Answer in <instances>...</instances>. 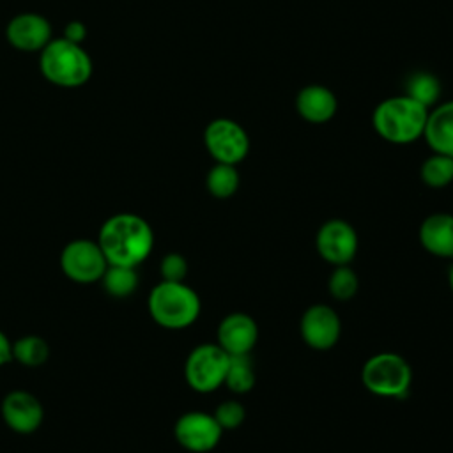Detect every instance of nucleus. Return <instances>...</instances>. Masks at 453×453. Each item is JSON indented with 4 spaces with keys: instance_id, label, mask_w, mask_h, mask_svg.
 I'll use <instances>...</instances> for the list:
<instances>
[{
    "instance_id": "obj_1",
    "label": "nucleus",
    "mask_w": 453,
    "mask_h": 453,
    "mask_svg": "<svg viewBox=\"0 0 453 453\" xmlns=\"http://www.w3.org/2000/svg\"><path fill=\"white\" fill-rule=\"evenodd\" d=\"M97 244L108 264L138 267L154 248V234L142 216L119 212L101 225Z\"/></svg>"
},
{
    "instance_id": "obj_2",
    "label": "nucleus",
    "mask_w": 453,
    "mask_h": 453,
    "mask_svg": "<svg viewBox=\"0 0 453 453\" xmlns=\"http://www.w3.org/2000/svg\"><path fill=\"white\" fill-rule=\"evenodd\" d=\"M39 71L57 87L78 88L90 80L92 60L81 44L58 37L41 50Z\"/></svg>"
},
{
    "instance_id": "obj_3",
    "label": "nucleus",
    "mask_w": 453,
    "mask_h": 453,
    "mask_svg": "<svg viewBox=\"0 0 453 453\" xmlns=\"http://www.w3.org/2000/svg\"><path fill=\"white\" fill-rule=\"evenodd\" d=\"M147 308L156 324L165 329H184L196 322L202 304L198 294L184 281L161 280L152 287Z\"/></svg>"
},
{
    "instance_id": "obj_4",
    "label": "nucleus",
    "mask_w": 453,
    "mask_h": 453,
    "mask_svg": "<svg viewBox=\"0 0 453 453\" xmlns=\"http://www.w3.org/2000/svg\"><path fill=\"white\" fill-rule=\"evenodd\" d=\"M428 108L407 96L384 99L372 115L375 131L391 143H411L423 136Z\"/></svg>"
},
{
    "instance_id": "obj_5",
    "label": "nucleus",
    "mask_w": 453,
    "mask_h": 453,
    "mask_svg": "<svg viewBox=\"0 0 453 453\" xmlns=\"http://www.w3.org/2000/svg\"><path fill=\"white\" fill-rule=\"evenodd\" d=\"M363 386L380 398H403L412 384V368L396 352H377L361 368Z\"/></svg>"
},
{
    "instance_id": "obj_6",
    "label": "nucleus",
    "mask_w": 453,
    "mask_h": 453,
    "mask_svg": "<svg viewBox=\"0 0 453 453\" xmlns=\"http://www.w3.org/2000/svg\"><path fill=\"white\" fill-rule=\"evenodd\" d=\"M230 356L218 343H200L186 357L184 379L196 393H212L225 384Z\"/></svg>"
},
{
    "instance_id": "obj_7",
    "label": "nucleus",
    "mask_w": 453,
    "mask_h": 453,
    "mask_svg": "<svg viewBox=\"0 0 453 453\" xmlns=\"http://www.w3.org/2000/svg\"><path fill=\"white\" fill-rule=\"evenodd\" d=\"M108 267L106 257L97 241L74 239L62 248L60 269L76 283H96Z\"/></svg>"
},
{
    "instance_id": "obj_8",
    "label": "nucleus",
    "mask_w": 453,
    "mask_h": 453,
    "mask_svg": "<svg viewBox=\"0 0 453 453\" xmlns=\"http://www.w3.org/2000/svg\"><path fill=\"white\" fill-rule=\"evenodd\" d=\"M203 142L216 163L237 165L248 156L250 138L246 131L230 119L212 120L203 133Z\"/></svg>"
},
{
    "instance_id": "obj_9",
    "label": "nucleus",
    "mask_w": 453,
    "mask_h": 453,
    "mask_svg": "<svg viewBox=\"0 0 453 453\" xmlns=\"http://www.w3.org/2000/svg\"><path fill=\"white\" fill-rule=\"evenodd\" d=\"M359 239L354 226L340 218L327 219L315 235L317 253L331 265L350 264L357 253Z\"/></svg>"
},
{
    "instance_id": "obj_10",
    "label": "nucleus",
    "mask_w": 453,
    "mask_h": 453,
    "mask_svg": "<svg viewBox=\"0 0 453 453\" xmlns=\"http://www.w3.org/2000/svg\"><path fill=\"white\" fill-rule=\"evenodd\" d=\"M173 435L184 449L191 453H207L219 444L223 428L212 414L189 411L175 421Z\"/></svg>"
},
{
    "instance_id": "obj_11",
    "label": "nucleus",
    "mask_w": 453,
    "mask_h": 453,
    "mask_svg": "<svg viewBox=\"0 0 453 453\" xmlns=\"http://www.w3.org/2000/svg\"><path fill=\"white\" fill-rule=\"evenodd\" d=\"M299 333L308 347L315 350H329L340 338L342 322L336 310L319 303L306 308L301 315Z\"/></svg>"
},
{
    "instance_id": "obj_12",
    "label": "nucleus",
    "mask_w": 453,
    "mask_h": 453,
    "mask_svg": "<svg viewBox=\"0 0 453 453\" xmlns=\"http://www.w3.org/2000/svg\"><path fill=\"white\" fill-rule=\"evenodd\" d=\"M216 343L228 356L251 354L258 340V326L251 315L234 311L221 319L216 331Z\"/></svg>"
},
{
    "instance_id": "obj_13",
    "label": "nucleus",
    "mask_w": 453,
    "mask_h": 453,
    "mask_svg": "<svg viewBox=\"0 0 453 453\" xmlns=\"http://www.w3.org/2000/svg\"><path fill=\"white\" fill-rule=\"evenodd\" d=\"M2 418L12 432L27 435L41 426L44 409L32 393L14 389L2 400Z\"/></svg>"
},
{
    "instance_id": "obj_14",
    "label": "nucleus",
    "mask_w": 453,
    "mask_h": 453,
    "mask_svg": "<svg viewBox=\"0 0 453 453\" xmlns=\"http://www.w3.org/2000/svg\"><path fill=\"white\" fill-rule=\"evenodd\" d=\"M5 37L19 51H41L51 41V25L42 14L21 12L7 23Z\"/></svg>"
},
{
    "instance_id": "obj_15",
    "label": "nucleus",
    "mask_w": 453,
    "mask_h": 453,
    "mask_svg": "<svg viewBox=\"0 0 453 453\" xmlns=\"http://www.w3.org/2000/svg\"><path fill=\"white\" fill-rule=\"evenodd\" d=\"M418 237L430 255L453 258V214L435 212L426 216L419 225Z\"/></svg>"
},
{
    "instance_id": "obj_16",
    "label": "nucleus",
    "mask_w": 453,
    "mask_h": 453,
    "mask_svg": "<svg viewBox=\"0 0 453 453\" xmlns=\"http://www.w3.org/2000/svg\"><path fill=\"white\" fill-rule=\"evenodd\" d=\"M423 138L435 154L453 157V101H448L428 113Z\"/></svg>"
},
{
    "instance_id": "obj_17",
    "label": "nucleus",
    "mask_w": 453,
    "mask_h": 453,
    "mask_svg": "<svg viewBox=\"0 0 453 453\" xmlns=\"http://www.w3.org/2000/svg\"><path fill=\"white\" fill-rule=\"evenodd\" d=\"M297 111L308 122H327L336 113L334 94L322 85L304 87L297 96Z\"/></svg>"
},
{
    "instance_id": "obj_18",
    "label": "nucleus",
    "mask_w": 453,
    "mask_h": 453,
    "mask_svg": "<svg viewBox=\"0 0 453 453\" xmlns=\"http://www.w3.org/2000/svg\"><path fill=\"white\" fill-rule=\"evenodd\" d=\"M99 281L108 296L124 299V297H129L131 294H134L140 280H138L136 267L108 264V267Z\"/></svg>"
},
{
    "instance_id": "obj_19",
    "label": "nucleus",
    "mask_w": 453,
    "mask_h": 453,
    "mask_svg": "<svg viewBox=\"0 0 453 453\" xmlns=\"http://www.w3.org/2000/svg\"><path fill=\"white\" fill-rule=\"evenodd\" d=\"M255 380H257V375H255L251 356L250 354L230 356L223 386H226L235 395H244L253 389Z\"/></svg>"
},
{
    "instance_id": "obj_20",
    "label": "nucleus",
    "mask_w": 453,
    "mask_h": 453,
    "mask_svg": "<svg viewBox=\"0 0 453 453\" xmlns=\"http://www.w3.org/2000/svg\"><path fill=\"white\" fill-rule=\"evenodd\" d=\"M405 96L428 108L437 103L441 96V83L432 73L416 71L405 81Z\"/></svg>"
},
{
    "instance_id": "obj_21",
    "label": "nucleus",
    "mask_w": 453,
    "mask_h": 453,
    "mask_svg": "<svg viewBox=\"0 0 453 453\" xmlns=\"http://www.w3.org/2000/svg\"><path fill=\"white\" fill-rule=\"evenodd\" d=\"M50 356V347L46 340H42L37 334H25L18 338L12 343V359H16L19 365L35 368L46 363Z\"/></svg>"
},
{
    "instance_id": "obj_22",
    "label": "nucleus",
    "mask_w": 453,
    "mask_h": 453,
    "mask_svg": "<svg viewBox=\"0 0 453 453\" xmlns=\"http://www.w3.org/2000/svg\"><path fill=\"white\" fill-rule=\"evenodd\" d=\"M205 186L209 193L216 198L232 196L239 188V173L235 170V165L216 163L205 177Z\"/></svg>"
},
{
    "instance_id": "obj_23",
    "label": "nucleus",
    "mask_w": 453,
    "mask_h": 453,
    "mask_svg": "<svg viewBox=\"0 0 453 453\" xmlns=\"http://www.w3.org/2000/svg\"><path fill=\"white\" fill-rule=\"evenodd\" d=\"M357 288H359V278L349 264L333 265V271L327 278V290L334 299L349 301L356 296Z\"/></svg>"
},
{
    "instance_id": "obj_24",
    "label": "nucleus",
    "mask_w": 453,
    "mask_h": 453,
    "mask_svg": "<svg viewBox=\"0 0 453 453\" xmlns=\"http://www.w3.org/2000/svg\"><path fill=\"white\" fill-rule=\"evenodd\" d=\"M421 179L430 188H444L453 180V157L435 154L421 165Z\"/></svg>"
},
{
    "instance_id": "obj_25",
    "label": "nucleus",
    "mask_w": 453,
    "mask_h": 453,
    "mask_svg": "<svg viewBox=\"0 0 453 453\" xmlns=\"http://www.w3.org/2000/svg\"><path fill=\"white\" fill-rule=\"evenodd\" d=\"M212 416L216 418V421L223 430H234L244 423L246 409L237 400H225L216 407Z\"/></svg>"
},
{
    "instance_id": "obj_26",
    "label": "nucleus",
    "mask_w": 453,
    "mask_h": 453,
    "mask_svg": "<svg viewBox=\"0 0 453 453\" xmlns=\"http://www.w3.org/2000/svg\"><path fill=\"white\" fill-rule=\"evenodd\" d=\"M159 274L165 281H184L188 276V260L180 253H166L159 262Z\"/></svg>"
},
{
    "instance_id": "obj_27",
    "label": "nucleus",
    "mask_w": 453,
    "mask_h": 453,
    "mask_svg": "<svg viewBox=\"0 0 453 453\" xmlns=\"http://www.w3.org/2000/svg\"><path fill=\"white\" fill-rule=\"evenodd\" d=\"M62 37H65L71 42L81 44L85 41V37H87V27L81 21H78V19L69 21L65 25V28H64V35Z\"/></svg>"
},
{
    "instance_id": "obj_28",
    "label": "nucleus",
    "mask_w": 453,
    "mask_h": 453,
    "mask_svg": "<svg viewBox=\"0 0 453 453\" xmlns=\"http://www.w3.org/2000/svg\"><path fill=\"white\" fill-rule=\"evenodd\" d=\"M12 359V342L0 331V366L7 365Z\"/></svg>"
},
{
    "instance_id": "obj_29",
    "label": "nucleus",
    "mask_w": 453,
    "mask_h": 453,
    "mask_svg": "<svg viewBox=\"0 0 453 453\" xmlns=\"http://www.w3.org/2000/svg\"><path fill=\"white\" fill-rule=\"evenodd\" d=\"M448 283H449V288H451V292H453V265H451L449 271H448Z\"/></svg>"
}]
</instances>
